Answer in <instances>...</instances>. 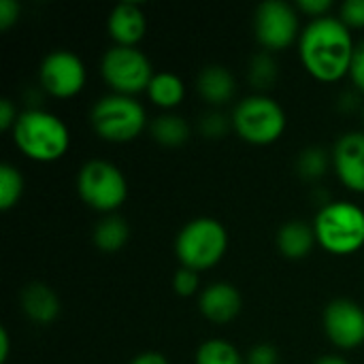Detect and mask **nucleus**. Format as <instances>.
Returning a JSON list of instances; mask_svg holds the SVG:
<instances>
[{"label": "nucleus", "instance_id": "28", "mask_svg": "<svg viewBox=\"0 0 364 364\" xmlns=\"http://www.w3.org/2000/svg\"><path fill=\"white\" fill-rule=\"evenodd\" d=\"M245 360L247 364H279V354L271 343H260L250 350Z\"/></svg>", "mask_w": 364, "mask_h": 364}, {"label": "nucleus", "instance_id": "20", "mask_svg": "<svg viewBox=\"0 0 364 364\" xmlns=\"http://www.w3.org/2000/svg\"><path fill=\"white\" fill-rule=\"evenodd\" d=\"M128 237H130V228L119 215H109L102 222H98L94 228V243L102 252L122 250L126 245Z\"/></svg>", "mask_w": 364, "mask_h": 364}, {"label": "nucleus", "instance_id": "3", "mask_svg": "<svg viewBox=\"0 0 364 364\" xmlns=\"http://www.w3.org/2000/svg\"><path fill=\"white\" fill-rule=\"evenodd\" d=\"M318 243L331 254H354L364 245V211L350 200L326 203L314 222Z\"/></svg>", "mask_w": 364, "mask_h": 364}, {"label": "nucleus", "instance_id": "6", "mask_svg": "<svg viewBox=\"0 0 364 364\" xmlns=\"http://www.w3.org/2000/svg\"><path fill=\"white\" fill-rule=\"evenodd\" d=\"M232 126L247 143L267 145L277 141L286 130V113L277 100L256 94L237 105L232 113Z\"/></svg>", "mask_w": 364, "mask_h": 364}, {"label": "nucleus", "instance_id": "35", "mask_svg": "<svg viewBox=\"0 0 364 364\" xmlns=\"http://www.w3.org/2000/svg\"><path fill=\"white\" fill-rule=\"evenodd\" d=\"M316 364H348L343 358H339V356H324V358H320Z\"/></svg>", "mask_w": 364, "mask_h": 364}, {"label": "nucleus", "instance_id": "21", "mask_svg": "<svg viewBox=\"0 0 364 364\" xmlns=\"http://www.w3.org/2000/svg\"><path fill=\"white\" fill-rule=\"evenodd\" d=\"M196 364H243L239 350L224 339H209L196 352Z\"/></svg>", "mask_w": 364, "mask_h": 364}, {"label": "nucleus", "instance_id": "17", "mask_svg": "<svg viewBox=\"0 0 364 364\" xmlns=\"http://www.w3.org/2000/svg\"><path fill=\"white\" fill-rule=\"evenodd\" d=\"M316 230L314 226L305 224L303 220H292V222H286L279 232H277V247L279 252L286 256V258H292V260H301L305 258L314 243H316Z\"/></svg>", "mask_w": 364, "mask_h": 364}, {"label": "nucleus", "instance_id": "4", "mask_svg": "<svg viewBox=\"0 0 364 364\" xmlns=\"http://www.w3.org/2000/svg\"><path fill=\"white\" fill-rule=\"evenodd\" d=\"M228 247V232L213 218H196L177 235L175 250L183 267L203 271L222 260Z\"/></svg>", "mask_w": 364, "mask_h": 364}, {"label": "nucleus", "instance_id": "33", "mask_svg": "<svg viewBox=\"0 0 364 364\" xmlns=\"http://www.w3.org/2000/svg\"><path fill=\"white\" fill-rule=\"evenodd\" d=\"M130 364H168V360L160 352H143V354L134 356Z\"/></svg>", "mask_w": 364, "mask_h": 364}, {"label": "nucleus", "instance_id": "27", "mask_svg": "<svg viewBox=\"0 0 364 364\" xmlns=\"http://www.w3.org/2000/svg\"><path fill=\"white\" fill-rule=\"evenodd\" d=\"M348 28H363L364 26V0H346L341 6V17H339Z\"/></svg>", "mask_w": 364, "mask_h": 364}, {"label": "nucleus", "instance_id": "25", "mask_svg": "<svg viewBox=\"0 0 364 364\" xmlns=\"http://www.w3.org/2000/svg\"><path fill=\"white\" fill-rule=\"evenodd\" d=\"M198 284H200L198 271L188 269V267H181L175 273V277H173V286H175V290H177L179 296H192L198 290Z\"/></svg>", "mask_w": 364, "mask_h": 364}, {"label": "nucleus", "instance_id": "34", "mask_svg": "<svg viewBox=\"0 0 364 364\" xmlns=\"http://www.w3.org/2000/svg\"><path fill=\"white\" fill-rule=\"evenodd\" d=\"M9 358V333L6 328H0V363Z\"/></svg>", "mask_w": 364, "mask_h": 364}, {"label": "nucleus", "instance_id": "11", "mask_svg": "<svg viewBox=\"0 0 364 364\" xmlns=\"http://www.w3.org/2000/svg\"><path fill=\"white\" fill-rule=\"evenodd\" d=\"M324 331L328 339L343 348L352 350L364 343V309L348 299L333 301L324 311Z\"/></svg>", "mask_w": 364, "mask_h": 364}, {"label": "nucleus", "instance_id": "1", "mask_svg": "<svg viewBox=\"0 0 364 364\" xmlns=\"http://www.w3.org/2000/svg\"><path fill=\"white\" fill-rule=\"evenodd\" d=\"M354 49L350 28L331 15L311 19L299 36L301 62L320 81H337L348 75Z\"/></svg>", "mask_w": 364, "mask_h": 364}, {"label": "nucleus", "instance_id": "9", "mask_svg": "<svg viewBox=\"0 0 364 364\" xmlns=\"http://www.w3.org/2000/svg\"><path fill=\"white\" fill-rule=\"evenodd\" d=\"M254 30L269 51L284 49L299 34V15L286 0H264L256 6Z\"/></svg>", "mask_w": 364, "mask_h": 364}, {"label": "nucleus", "instance_id": "2", "mask_svg": "<svg viewBox=\"0 0 364 364\" xmlns=\"http://www.w3.org/2000/svg\"><path fill=\"white\" fill-rule=\"evenodd\" d=\"M15 145L32 160L51 162L66 154L70 145V132L66 124L43 109H28L19 113L13 126Z\"/></svg>", "mask_w": 364, "mask_h": 364}, {"label": "nucleus", "instance_id": "31", "mask_svg": "<svg viewBox=\"0 0 364 364\" xmlns=\"http://www.w3.org/2000/svg\"><path fill=\"white\" fill-rule=\"evenodd\" d=\"M19 4L15 0H0V28H9L17 21Z\"/></svg>", "mask_w": 364, "mask_h": 364}, {"label": "nucleus", "instance_id": "15", "mask_svg": "<svg viewBox=\"0 0 364 364\" xmlns=\"http://www.w3.org/2000/svg\"><path fill=\"white\" fill-rule=\"evenodd\" d=\"M196 87L198 94L211 102V105H224L228 102L235 92H237V81L232 77V73L222 66V64H209L198 73L196 79Z\"/></svg>", "mask_w": 364, "mask_h": 364}, {"label": "nucleus", "instance_id": "24", "mask_svg": "<svg viewBox=\"0 0 364 364\" xmlns=\"http://www.w3.org/2000/svg\"><path fill=\"white\" fill-rule=\"evenodd\" d=\"M296 168L305 179H320L328 168V156L322 147H307L301 151Z\"/></svg>", "mask_w": 364, "mask_h": 364}, {"label": "nucleus", "instance_id": "22", "mask_svg": "<svg viewBox=\"0 0 364 364\" xmlns=\"http://www.w3.org/2000/svg\"><path fill=\"white\" fill-rule=\"evenodd\" d=\"M23 192V177L13 164H0V209H11Z\"/></svg>", "mask_w": 364, "mask_h": 364}, {"label": "nucleus", "instance_id": "32", "mask_svg": "<svg viewBox=\"0 0 364 364\" xmlns=\"http://www.w3.org/2000/svg\"><path fill=\"white\" fill-rule=\"evenodd\" d=\"M17 117H19V115H17L13 102H11L9 98H2V100H0V128L6 130V128L15 126Z\"/></svg>", "mask_w": 364, "mask_h": 364}, {"label": "nucleus", "instance_id": "10", "mask_svg": "<svg viewBox=\"0 0 364 364\" xmlns=\"http://www.w3.org/2000/svg\"><path fill=\"white\" fill-rule=\"evenodd\" d=\"M38 75L43 87L58 98L75 96L85 85V66L81 58L68 49H55L47 53Z\"/></svg>", "mask_w": 364, "mask_h": 364}, {"label": "nucleus", "instance_id": "12", "mask_svg": "<svg viewBox=\"0 0 364 364\" xmlns=\"http://www.w3.org/2000/svg\"><path fill=\"white\" fill-rule=\"evenodd\" d=\"M333 166L350 190L364 192V132H348L335 143Z\"/></svg>", "mask_w": 364, "mask_h": 364}, {"label": "nucleus", "instance_id": "26", "mask_svg": "<svg viewBox=\"0 0 364 364\" xmlns=\"http://www.w3.org/2000/svg\"><path fill=\"white\" fill-rule=\"evenodd\" d=\"M228 126H230L228 117L222 115V113H215V111L203 115V119H200V130H203V134L209 136V139H220V136H224V134L228 132Z\"/></svg>", "mask_w": 364, "mask_h": 364}, {"label": "nucleus", "instance_id": "16", "mask_svg": "<svg viewBox=\"0 0 364 364\" xmlns=\"http://www.w3.org/2000/svg\"><path fill=\"white\" fill-rule=\"evenodd\" d=\"M21 307L26 316L36 324H49L60 314V301L55 292L45 284H30L21 292Z\"/></svg>", "mask_w": 364, "mask_h": 364}, {"label": "nucleus", "instance_id": "14", "mask_svg": "<svg viewBox=\"0 0 364 364\" xmlns=\"http://www.w3.org/2000/svg\"><path fill=\"white\" fill-rule=\"evenodd\" d=\"M145 13L136 2H119L109 15V32L117 45L134 47L145 34Z\"/></svg>", "mask_w": 364, "mask_h": 364}, {"label": "nucleus", "instance_id": "29", "mask_svg": "<svg viewBox=\"0 0 364 364\" xmlns=\"http://www.w3.org/2000/svg\"><path fill=\"white\" fill-rule=\"evenodd\" d=\"M350 77L364 92V41L358 43L356 49H354V58H352V64H350Z\"/></svg>", "mask_w": 364, "mask_h": 364}, {"label": "nucleus", "instance_id": "23", "mask_svg": "<svg viewBox=\"0 0 364 364\" xmlns=\"http://www.w3.org/2000/svg\"><path fill=\"white\" fill-rule=\"evenodd\" d=\"M250 81L254 87L269 90L277 81V62L269 51H260L250 62Z\"/></svg>", "mask_w": 364, "mask_h": 364}, {"label": "nucleus", "instance_id": "30", "mask_svg": "<svg viewBox=\"0 0 364 364\" xmlns=\"http://www.w3.org/2000/svg\"><path fill=\"white\" fill-rule=\"evenodd\" d=\"M299 6L307 15H311L314 19H318V17H324L326 15V11L333 6V0H299Z\"/></svg>", "mask_w": 364, "mask_h": 364}, {"label": "nucleus", "instance_id": "19", "mask_svg": "<svg viewBox=\"0 0 364 364\" xmlns=\"http://www.w3.org/2000/svg\"><path fill=\"white\" fill-rule=\"evenodd\" d=\"M151 136L162 145L177 147V145H183L190 139V126L181 115L164 113V115H158L151 122Z\"/></svg>", "mask_w": 364, "mask_h": 364}, {"label": "nucleus", "instance_id": "18", "mask_svg": "<svg viewBox=\"0 0 364 364\" xmlns=\"http://www.w3.org/2000/svg\"><path fill=\"white\" fill-rule=\"evenodd\" d=\"M149 98L164 109H173L183 100L186 94V85L183 81L175 75V73H156L149 87H147Z\"/></svg>", "mask_w": 364, "mask_h": 364}, {"label": "nucleus", "instance_id": "5", "mask_svg": "<svg viewBox=\"0 0 364 364\" xmlns=\"http://www.w3.org/2000/svg\"><path fill=\"white\" fill-rule=\"evenodd\" d=\"M147 115L141 102L132 96L124 94H109L96 100L92 107V126L94 130L113 143L132 141L145 128Z\"/></svg>", "mask_w": 364, "mask_h": 364}, {"label": "nucleus", "instance_id": "8", "mask_svg": "<svg viewBox=\"0 0 364 364\" xmlns=\"http://www.w3.org/2000/svg\"><path fill=\"white\" fill-rule=\"evenodd\" d=\"M100 75L115 90V94L132 96L147 90L156 73L143 51L136 47L115 45L102 55Z\"/></svg>", "mask_w": 364, "mask_h": 364}, {"label": "nucleus", "instance_id": "7", "mask_svg": "<svg viewBox=\"0 0 364 364\" xmlns=\"http://www.w3.org/2000/svg\"><path fill=\"white\" fill-rule=\"evenodd\" d=\"M77 192L96 211H113L128 196L124 173L107 160H90L77 175Z\"/></svg>", "mask_w": 364, "mask_h": 364}, {"label": "nucleus", "instance_id": "13", "mask_svg": "<svg viewBox=\"0 0 364 364\" xmlns=\"http://www.w3.org/2000/svg\"><path fill=\"white\" fill-rule=\"evenodd\" d=\"M198 307L207 320L215 324H228L241 314L243 299H241V292L232 284L218 282V284L207 286L200 292Z\"/></svg>", "mask_w": 364, "mask_h": 364}]
</instances>
